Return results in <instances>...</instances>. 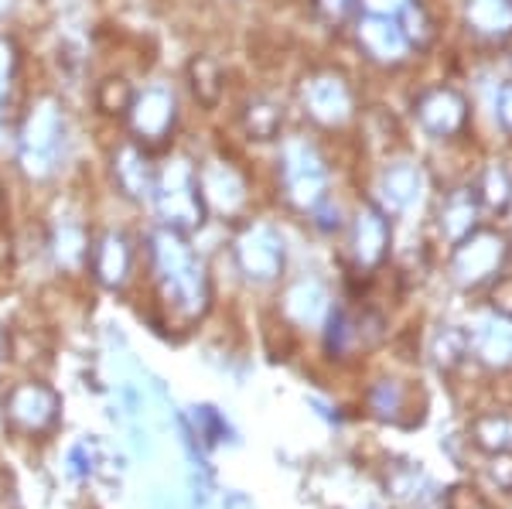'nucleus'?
I'll use <instances>...</instances> for the list:
<instances>
[{
	"instance_id": "1",
	"label": "nucleus",
	"mask_w": 512,
	"mask_h": 509,
	"mask_svg": "<svg viewBox=\"0 0 512 509\" xmlns=\"http://www.w3.org/2000/svg\"><path fill=\"white\" fill-rule=\"evenodd\" d=\"M65 144V110L55 96H38L21 123V168L28 178H48Z\"/></svg>"
},
{
	"instance_id": "2",
	"label": "nucleus",
	"mask_w": 512,
	"mask_h": 509,
	"mask_svg": "<svg viewBox=\"0 0 512 509\" xmlns=\"http://www.w3.org/2000/svg\"><path fill=\"white\" fill-rule=\"evenodd\" d=\"M154 264H158V274L175 305L202 315L205 301H209V281H205V270L192 257V250L181 243L178 229H161L154 236Z\"/></svg>"
},
{
	"instance_id": "3",
	"label": "nucleus",
	"mask_w": 512,
	"mask_h": 509,
	"mask_svg": "<svg viewBox=\"0 0 512 509\" xmlns=\"http://www.w3.org/2000/svg\"><path fill=\"white\" fill-rule=\"evenodd\" d=\"M154 202H158L161 219L171 229H195L205 219V202L198 192V168L185 158L171 161L154 182Z\"/></svg>"
},
{
	"instance_id": "4",
	"label": "nucleus",
	"mask_w": 512,
	"mask_h": 509,
	"mask_svg": "<svg viewBox=\"0 0 512 509\" xmlns=\"http://www.w3.org/2000/svg\"><path fill=\"white\" fill-rule=\"evenodd\" d=\"M284 192L291 205L304 212H315L325 202L328 192V171L321 154L311 144L294 141L284 147Z\"/></svg>"
},
{
	"instance_id": "5",
	"label": "nucleus",
	"mask_w": 512,
	"mask_h": 509,
	"mask_svg": "<svg viewBox=\"0 0 512 509\" xmlns=\"http://www.w3.org/2000/svg\"><path fill=\"white\" fill-rule=\"evenodd\" d=\"M506 236L495 229H472L465 240L458 243L451 260L454 281L465 287H478L492 277H499L502 264H506Z\"/></svg>"
},
{
	"instance_id": "6",
	"label": "nucleus",
	"mask_w": 512,
	"mask_h": 509,
	"mask_svg": "<svg viewBox=\"0 0 512 509\" xmlns=\"http://www.w3.org/2000/svg\"><path fill=\"white\" fill-rule=\"evenodd\" d=\"M127 120H130V130H134L137 144H151V147L164 144L178 120L175 93H171L168 86H147L144 93H134Z\"/></svg>"
},
{
	"instance_id": "7",
	"label": "nucleus",
	"mask_w": 512,
	"mask_h": 509,
	"mask_svg": "<svg viewBox=\"0 0 512 509\" xmlns=\"http://www.w3.org/2000/svg\"><path fill=\"white\" fill-rule=\"evenodd\" d=\"M304 110L321 127H342V123H349L355 110L349 82L335 76V72H321V76L308 79L304 82Z\"/></svg>"
},
{
	"instance_id": "8",
	"label": "nucleus",
	"mask_w": 512,
	"mask_h": 509,
	"mask_svg": "<svg viewBox=\"0 0 512 509\" xmlns=\"http://www.w3.org/2000/svg\"><path fill=\"white\" fill-rule=\"evenodd\" d=\"M236 260L250 281H274L284 270V240L270 226H250L236 240Z\"/></svg>"
},
{
	"instance_id": "9",
	"label": "nucleus",
	"mask_w": 512,
	"mask_h": 509,
	"mask_svg": "<svg viewBox=\"0 0 512 509\" xmlns=\"http://www.w3.org/2000/svg\"><path fill=\"white\" fill-rule=\"evenodd\" d=\"M417 120L427 134L444 141L468 123V100L454 86H434L417 100Z\"/></svg>"
},
{
	"instance_id": "10",
	"label": "nucleus",
	"mask_w": 512,
	"mask_h": 509,
	"mask_svg": "<svg viewBox=\"0 0 512 509\" xmlns=\"http://www.w3.org/2000/svg\"><path fill=\"white\" fill-rule=\"evenodd\" d=\"M198 192H202L205 209H216V212H233L243 209L246 202V182L243 175L226 161H209L202 171H198Z\"/></svg>"
},
{
	"instance_id": "11",
	"label": "nucleus",
	"mask_w": 512,
	"mask_h": 509,
	"mask_svg": "<svg viewBox=\"0 0 512 509\" xmlns=\"http://www.w3.org/2000/svg\"><path fill=\"white\" fill-rule=\"evenodd\" d=\"M355 38H359L362 52L379 65H400L410 52V41L393 18L366 14V18L359 21V28H355Z\"/></svg>"
},
{
	"instance_id": "12",
	"label": "nucleus",
	"mask_w": 512,
	"mask_h": 509,
	"mask_svg": "<svg viewBox=\"0 0 512 509\" xmlns=\"http://www.w3.org/2000/svg\"><path fill=\"white\" fill-rule=\"evenodd\" d=\"M390 250V219L376 205H362L352 226V257L359 267L373 270L386 260Z\"/></svg>"
},
{
	"instance_id": "13",
	"label": "nucleus",
	"mask_w": 512,
	"mask_h": 509,
	"mask_svg": "<svg viewBox=\"0 0 512 509\" xmlns=\"http://www.w3.org/2000/svg\"><path fill=\"white\" fill-rule=\"evenodd\" d=\"M113 182L120 185V192H127L130 199H151L158 171L151 168V158L140 151V144H120L113 151Z\"/></svg>"
},
{
	"instance_id": "14",
	"label": "nucleus",
	"mask_w": 512,
	"mask_h": 509,
	"mask_svg": "<svg viewBox=\"0 0 512 509\" xmlns=\"http://www.w3.org/2000/svg\"><path fill=\"white\" fill-rule=\"evenodd\" d=\"M468 346L475 349V356L482 359L485 366L506 369L512 366V318H485L482 325L472 332Z\"/></svg>"
},
{
	"instance_id": "15",
	"label": "nucleus",
	"mask_w": 512,
	"mask_h": 509,
	"mask_svg": "<svg viewBox=\"0 0 512 509\" xmlns=\"http://www.w3.org/2000/svg\"><path fill=\"white\" fill-rule=\"evenodd\" d=\"M420 192H424V171L410 161H396L379 175V195L393 212L410 209L420 199Z\"/></svg>"
},
{
	"instance_id": "16",
	"label": "nucleus",
	"mask_w": 512,
	"mask_h": 509,
	"mask_svg": "<svg viewBox=\"0 0 512 509\" xmlns=\"http://www.w3.org/2000/svg\"><path fill=\"white\" fill-rule=\"evenodd\" d=\"M465 21L489 41L512 38V0H465Z\"/></svg>"
},
{
	"instance_id": "17",
	"label": "nucleus",
	"mask_w": 512,
	"mask_h": 509,
	"mask_svg": "<svg viewBox=\"0 0 512 509\" xmlns=\"http://www.w3.org/2000/svg\"><path fill=\"white\" fill-rule=\"evenodd\" d=\"M130 260H134V253H130V243L123 240L120 233H106L103 240L96 243V250H93L96 277L106 287H120L123 281H127Z\"/></svg>"
},
{
	"instance_id": "18",
	"label": "nucleus",
	"mask_w": 512,
	"mask_h": 509,
	"mask_svg": "<svg viewBox=\"0 0 512 509\" xmlns=\"http://www.w3.org/2000/svg\"><path fill=\"white\" fill-rule=\"evenodd\" d=\"M478 223V192L472 188H458L441 205V229L451 243H461Z\"/></svg>"
},
{
	"instance_id": "19",
	"label": "nucleus",
	"mask_w": 512,
	"mask_h": 509,
	"mask_svg": "<svg viewBox=\"0 0 512 509\" xmlns=\"http://www.w3.org/2000/svg\"><path fill=\"white\" fill-rule=\"evenodd\" d=\"M188 86H192L195 100L202 106H216L222 100V89H226V76H222L216 59L195 55V59L188 62Z\"/></svg>"
},
{
	"instance_id": "20",
	"label": "nucleus",
	"mask_w": 512,
	"mask_h": 509,
	"mask_svg": "<svg viewBox=\"0 0 512 509\" xmlns=\"http://www.w3.org/2000/svg\"><path fill=\"white\" fill-rule=\"evenodd\" d=\"M243 127L253 141H274L280 134V127H284V110H280L274 100L256 96V100L246 103V110H243Z\"/></svg>"
},
{
	"instance_id": "21",
	"label": "nucleus",
	"mask_w": 512,
	"mask_h": 509,
	"mask_svg": "<svg viewBox=\"0 0 512 509\" xmlns=\"http://www.w3.org/2000/svg\"><path fill=\"white\" fill-rule=\"evenodd\" d=\"M475 445L492 451V455H502V451H512V414H485L475 421Z\"/></svg>"
},
{
	"instance_id": "22",
	"label": "nucleus",
	"mask_w": 512,
	"mask_h": 509,
	"mask_svg": "<svg viewBox=\"0 0 512 509\" xmlns=\"http://www.w3.org/2000/svg\"><path fill=\"white\" fill-rule=\"evenodd\" d=\"M287 311L297 318V322H318L321 311H325V291L315 281H301L287 294Z\"/></svg>"
},
{
	"instance_id": "23",
	"label": "nucleus",
	"mask_w": 512,
	"mask_h": 509,
	"mask_svg": "<svg viewBox=\"0 0 512 509\" xmlns=\"http://www.w3.org/2000/svg\"><path fill=\"white\" fill-rule=\"evenodd\" d=\"M130 103H134V89H130L127 79L110 76L96 86V106L110 117H127Z\"/></svg>"
},
{
	"instance_id": "24",
	"label": "nucleus",
	"mask_w": 512,
	"mask_h": 509,
	"mask_svg": "<svg viewBox=\"0 0 512 509\" xmlns=\"http://www.w3.org/2000/svg\"><path fill=\"white\" fill-rule=\"evenodd\" d=\"M55 253H59V260H62L65 267L82 264V260L89 257L86 233H82L79 226H62L59 233H55Z\"/></svg>"
},
{
	"instance_id": "25",
	"label": "nucleus",
	"mask_w": 512,
	"mask_h": 509,
	"mask_svg": "<svg viewBox=\"0 0 512 509\" xmlns=\"http://www.w3.org/2000/svg\"><path fill=\"white\" fill-rule=\"evenodd\" d=\"M403 35H407L410 45H427L434 35V24H431V14L424 11V4H414V0H407V7H403Z\"/></svg>"
},
{
	"instance_id": "26",
	"label": "nucleus",
	"mask_w": 512,
	"mask_h": 509,
	"mask_svg": "<svg viewBox=\"0 0 512 509\" xmlns=\"http://www.w3.org/2000/svg\"><path fill=\"white\" fill-rule=\"evenodd\" d=\"M478 195L485 199V205H492V209H506V205L512 202V182L506 175V168H489L482 178V188H478Z\"/></svg>"
},
{
	"instance_id": "27",
	"label": "nucleus",
	"mask_w": 512,
	"mask_h": 509,
	"mask_svg": "<svg viewBox=\"0 0 512 509\" xmlns=\"http://www.w3.org/2000/svg\"><path fill=\"white\" fill-rule=\"evenodd\" d=\"M448 509H489V499L472 486H454L448 492Z\"/></svg>"
},
{
	"instance_id": "28",
	"label": "nucleus",
	"mask_w": 512,
	"mask_h": 509,
	"mask_svg": "<svg viewBox=\"0 0 512 509\" xmlns=\"http://www.w3.org/2000/svg\"><path fill=\"white\" fill-rule=\"evenodd\" d=\"M492 106H495V120H499V127L512 134V82H502V86L495 89Z\"/></svg>"
},
{
	"instance_id": "29",
	"label": "nucleus",
	"mask_w": 512,
	"mask_h": 509,
	"mask_svg": "<svg viewBox=\"0 0 512 509\" xmlns=\"http://www.w3.org/2000/svg\"><path fill=\"white\" fill-rule=\"evenodd\" d=\"M492 305L502 318H512V277H499L492 287Z\"/></svg>"
},
{
	"instance_id": "30",
	"label": "nucleus",
	"mask_w": 512,
	"mask_h": 509,
	"mask_svg": "<svg viewBox=\"0 0 512 509\" xmlns=\"http://www.w3.org/2000/svg\"><path fill=\"white\" fill-rule=\"evenodd\" d=\"M362 7H366L369 14H376V18H396V14L407 7V0H359Z\"/></svg>"
},
{
	"instance_id": "31",
	"label": "nucleus",
	"mask_w": 512,
	"mask_h": 509,
	"mask_svg": "<svg viewBox=\"0 0 512 509\" xmlns=\"http://www.w3.org/2000/svg\"><path fill=\"white\" fill-rule=\"evenodd\" d=\"M492 479L499 482V489H509L512 492V455H509V451H502V455L495 458Z\"/></svg>"
},
{
	"instance_id": "32",
	"label": "nucleus",
	"mask_w": 512,
	"mask_h": 509,
	"mask_svg": "<svg viewBox=\"0 0 512 509\" xmlns=\"http://www.w3.org/2000/svg\"><path fill=\"white\" fill-rule=\"evenodd\" d=\"M355 0H318V11L325 14L328 21H342L345 14L352 11Z\"/></svg>"
},
{
	"instance_id": "33",
	"label": "nucleus",
	"mask_w": 512,
	"mask_h": 509,
	"mask_svg": "<svg viewBox=\"0 0 512 509\" xmlns=\"http://www.w3.org/2000/svg\"><path fill=\"white\" fill-rule=\"evenodd\" d=\"M4 89H7V76H0V103H4Z\"/></svg>"
},
{
	"instance_id": "34",
	"label": "nucleus",
	"mask_w": 512,
	"mask_h": 509,
	"mask_svg": "<svg viewBox=\"0 0 512 509\" xmlns=\"http://www.w3.org/2000/svg\"><path fill=\"white\" fill-rule=\"evenodd\" d=\"M0 199H4V188H0Z\"/></svg>"
}]
</instances>
